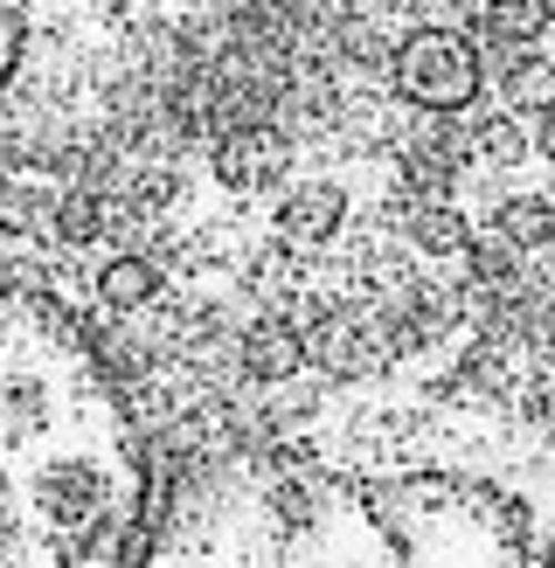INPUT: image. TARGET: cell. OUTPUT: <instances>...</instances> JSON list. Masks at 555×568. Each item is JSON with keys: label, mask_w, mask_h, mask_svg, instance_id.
<instances>
[{"label": "cell", "mask_w": 555, "mask_h": 568, "mask_svg": "<svg viewBox=\"0 0 555 568\" xmlns=\"http://www.w3.org/2000/svg\"><path fill=\"white\" fill-rule=\"evenodd\" d=\"M0 28H8V0H0Z\"/></svg>", "instance_id": "cell-2"}, {"label": "cell", "mask_w": 555, "mask_h": 568, "mask_svg": "<svg viewBox=\"0 0 555 568\" xmlns=\"http://www.w3.org/2000/svg\"><path fill=\"white\" fill-rule=\"evenodd\" d=\"M147 450L111 367L0 284V568H132Z\"/></svg>", "instance_id": "cell-1"}]
</instances>
